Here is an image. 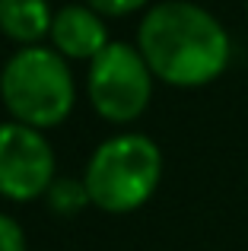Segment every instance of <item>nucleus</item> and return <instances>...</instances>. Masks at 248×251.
I'll return each mask as SVG.
<instances>
[{
    "label": "nucleus",
    "instance_id": "obj_6",
    "mask_svg": "<svg viewBox=\"0 0 248 251\" xmlns=\"http://www.w3.org/2000/svg\"><path fill=\"white\" fill-rule=\"evenodd\" d=\"M51 42L64 57H89L93 61L108 45V32L102 16L89 3H67L51 19Z\"/></svg>",
    "mask_w": 248,
    "mask_h": 251
},
{
    "label": "nucleus",
    "instance_id": "obj_2",
    "mask_svg": "<svg viewBox=\"0 0 248 251\" xmlns=\"http://www.w3.org/2000/svg\"><path fill=\"white\" fill-rule=\"evenodd\" d=\"M0 99L19 124L54 127L70 115L76 99L67 57L54 48L23 45L0 70Z\"/></svg>",
    "mask_w": 248,
    "mask_h": 251
},
{
    "label": "nucleus",
    "instance_id": "obj_9",
    "mask_svg": "<svg viewBox=\"0 0 248 251\" xmlns=\"http://www.w3.org/2000/svg\"><path fill=\"white\" fill-rule=\"evenodd\" d=\"M0 251H25V235L13 216L0 213Z\"/></svg>",
    "mask_w": 248,
    "mask_h": 251
},
{
    "label": "nucleus",
    "instance_id": "obj_8",
    "mask_svg": "<svg viewBox=\"0 0 248 251\" xmlns=\"http://www.w3.org/2000/svg\"><path fill=\"white\" fill-rule=\"evenodd\" d=\"M45 194H48V207L54 210V213H76V210H83L86 203H93L86 184H83L80 178H70V175L54 178Z\"/></svg>",
    "mask_w": 248,
    "mask_h": 251
},
{
    "label": "nucleus",
    "instance_id": "obj_7",
    "mask_svg": "<svg viewBox=\"0 0 248 251\" xmlns=\"http://www.w3.org/2000/svg\"><path fill=\"white\" fill-rule=\"evenodd\" d=\"M48 0H0V32L23 45H35L42 35L51 32Z\"/></svg>",
    "mask_w": 248,
    "mask_h": 251
},
{
    "label": "nucleus",
    "instance_id": "obj_10",
    "mask_svg": "<svg viewBox=\"0 0 248 251\" xmlns=\"http://www.w3.org/2000/svg\"><path fill=\"white\" fill-rule=\"evenodd\" d=\"M89 6H93L96 13H108V16H124V13H134L140 10L143 3H149V0H86Z\"/></svg>",
    "mask_w": 248,
    "mask_h": 251
},
{
    "label": "nucleus",
    "instance_id": "obj_5",
    "mask_svg": "<svg viewBox=\"0 0 248 251\" xmlns=\"http://www.w3.org/2000/svg\"><path fill=\"white\" fill-rule=\"evenodd\" d=\"M54 181V150L38 127L19 121L0 124V194L29 201Z\"/></svg>",
    "mask_w": 248,
    "mask_h": 251
},
{
    "label": "nucleus",
    "instance_id": "obj_3",
    "mask_svg": "<svg viewBox=\"0 0 248 251\" xmlns=\"http://www.w3.org/2000/svg\"><path fill=\"white\" fill-rule=\"evenodd\" d=\"M159 178L162 153L147 134H115L89 156L83 184L99 210L130 213L153 197Z\"/></svg>",
    "mask_w": 248,
    "mask_h": 251
},
{
    "label": "nucleus",
    "instance_id": "obj_4",
    "mask_svg": "<svg viewBox=\"0 0 248 251\" xmlns=\"http://www.w3.org/2000/svg\"><path fill=\"white\" fill-rule=\"evenodd\" d=\"M86 92L102 118L108 121H134L143 115L153 96V70L147 67L140 48L127 42H108L89 61Z\"/></svg>",
    "mask_w": 248,
    "mask_h": 251
},
{
    "label": "nucleus",
    "instance_id": "obj_11",
    "mask_svg": "<svg viewBox=\"0 0 248 251\" xmlns=\"http://www.w3.org/2000/svg\"><path fill=\"white\" fill-rule=\"evenodd\" d=\"M245 10H248V3H245Z\"/></svg>",
    "mask_w": 248,
    "mask_h": 251
},
{
    "label": "nucleus",
    "instance_id": "obj_1",
    "mask_svg": "<svg viewBox=\"0 0 248 251\" xmlns=\"http://www.w3.org/2000/svg\"><path fill=\"white\" fill-rule=\"evenodd\" d=\"M147 67L169 86H204L229 67L232 45L223 23L191 0H162L137 29Z\"/></svg>",
    "mask_w": 248,
    "mask_h": 251
}]
</instances>
